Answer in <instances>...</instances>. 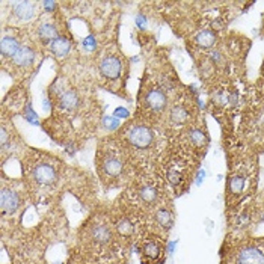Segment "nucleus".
<instances>
[{
	"mask_svg": "<svg viewBox=\"0 0 264 264\" xmlns=\"http://www.w3.org/2000/svg\"><path fill=\"white\" fill-rule=\"evenodd\" d=\"M129 140L133 146H136L139 149H146L153 145L154 136H153V132H151L148 127L134 126L129 132Z\"/></svg>",
	"mask_w": 264,
	"mask_h": 264,
	"instance_id": "f257e3e1",
	"label": "nucleus"
},
{
	"mask_svg": "<svg viewBox=\"0 0 264 264\" xmlns=\"http://www.w3.org/2000/svg\"><path fill=\"white\" fill-rule=\"evenodd\" d=\"M100 71L107 79H117L121 74V61L115 56L104 58L100 64Z\"/></svg>",
	"mask_w": 264,
	"mask_h": 264,
	"instance_id": "f03ea898",
	"label": "nucleus"
},
{
	"mask_svg": "<svg viewBox=\"0 0 264 264\" xmlns=\"http://www.w3.org/2000/svg\"><path fill=\"white\" fill-rule=\"evenodd\" d=\"M239 264H264V254L257 248H246L239 254Z\"/></svg>",
	"mask_w": 264,
	"mask_h": 264,
	"instance_id": "7ed1b4c3",
	"label": "nucleus"
},
{
	"mask_svg": "<svg viewBox=\"0 0 264 264\" xmlns=\"http://www.w3.org/2000/svg\"><path fill=\"white\" fill-rule=\"evenodd\" d=\"M0 204H2V211L5 214H12L20 207V198L12 191H3L2 192V199H0Z\"/></svg>",
	"mask_w": 264,
	"mask_h": 264,
	"instance_id": "20e7f679",
	"label": "nucleus"
},
{
	"mask_svg": "<svg viewBox=\"0 0 264 264\" xmlns=\"http://www.w3.org/2000/svg\"><path fill=\"white\" fill-rule=\"evenodd\" d=\"M33 178L36 180V183L47 186V184H52L56 180V172L50 165H40V166H36L35 171H33Z\"/></svg>",
	"mask_w": 264,
	"mask_h": 264,
	"instance_id": "39448f33",
	"label": "nucleus"
},
{
	"mask_svg": "<svg viewBox=\"0 0 264 264\" xmlns=\"http://www.w3.org/2000/svg\"><path fill=\"white\" fill-rule=\"evenodd\" d=\"M145 103L146 106L151 109V110H156V112H160L166 107L168 104V100H166V95L160 91V89H153L145 98Z\"/></svg>",
	"mask_w": 264,
	"mask_h": 264,
	"instance_id": "423d86ee",
	"label": "nucleus"
},
{
	"mask_svg": "<svg viewBox=\"0 0 264 264\" xmlns=\"http://www.w3.org/2000/svg\"><path fill=\"white\" fill-rule=\"evenodd\" d=\"M21 47H20V44L15 38H12V36L2 38V43H0V52H2V55L5 58H14L18 53Z\"/></svg>",
	"mask_w": 264,
	"mask_h": 264,
	"instance_id": "0eeeda50",
	"label": "nucleus"
},
{
	"mask_svg": "<svg viewBox=\"0 0 264 264\" xmlns=\"http://www.w3.org/2000/svg\"><path fill=\"white\" fill-rule=\"evenodd\" d=\"M14 14L20 20H30L35 15V3H32V2H17V3H14Z\"/></svg>",
	"mask_w": 264,
	"mask_h": 264,
	"instance_id": "6e6552de",
	"label": "nucleus"
},
{
	"mask_svg": "<svg viewBox=\"0 0 264 264\" xmlns=\"http://www.w3.org/2000/svg\"><path fill=\"white\" fill-rule=\"evenodd\" d=\"M35 61V52L29 47H21L14 56V64L17 66H29Z\"/></svg>",
	"mask_w": 264,
	"mask_h": 264,
	"instance_id": "1a4fd4ad",
	"label": "nucleus"
},
{
	"mask_svg": "<svg viewBox=\"0 0 264 264\" xmlns=\"http://www.w3.org/2000/svg\"><path fill=\"white\" fill-rule=\"evenodd\" d=\"M123 162L121 159H117V157H109L106 162H104V172L109 175V177H118L121 175L123 172Z\"/></svg>",
	"mask_w": 264,
	"mask_h": 264,
	"instance_id": "9d476101",
	"label": "nucleus"
},
{
	"mask_svg": "<svg viewBox=\"0 0 264 264\" xmlns=\"http://www.w3.org/2000/svg\"><path fill=\"white\" fill-rule=\"evenodd\" d=\"M38 35H40L41 41H43L44 44H49V43L55 41L56 38H58L56 27H55L53 24H50V23H44V24L40 27V30H38Z\"/></svg>",
	"mask_w": 264,
	"mask_h": 264,
	"instance_id": "9b49d317",
	"label": "nucleus"
},
{
	"mask_svg": "<svg viewBox=\"0 0 264 264\" xmlns=\"http://www.w3.org/2000/svg\"><path fill=\"white\" fill-rule=\"evenodd\" d=\"M69 49H71V44H69V41L66 40V38L59 36V38H56V40L52 43V52H53L58 58H62V56L68 55Z\"/></svg>",
	"mask_w": 264,
	"mask_h": 264,
	"instance_id": "f8f14e48",
	"label": "nucleus"
},
{
	"mask_svg": "<svg viewBox=\"0 0 264 264\" xmlns=\"http://www.w3.org/2000/svg\"><path fill=\"white\" fill-rule=\"evenodd\" d=\"M59 104L62 109H74L75 106L79 104V97L74 91H66L61 95V100H59Z\"/></svg>",
	"mask_w": 264,
	"mask_h": 264,
	"instance_id": "ddd939ff",
	"label": "nucleus"
},
{
	"mask_svg": "<svg viewBox=\"0 0 264 264\" xmlns=\"http://www.w3.org/2000/svg\"><path fill=\"white\" fill-rule=\"evenodd\" d=\"M197 43L199 47H204V49H210L214 46L216 43V35L211 32V30H202L201 33L197 35Z\"/></svg>",
	"mask_w": 264,
	"mask_h": 264,
	"instance_id": "4468645a",
	"label": "nucleus"
},
{
	"mask_svg": "<svg viewBox=\"0 0 264 264\" xmlns=\"http://www.w3.org/2000/svg\"><path fill=\"white\" fill-rule=\"evenodd\" d=\"M110 230L107 228L106 225H100V226H97V228H94V231H92V239L98 243V245H106V243H109V240H110Z\"/></svg>",
	"mask_w": 264,
	"mask_h": 264,
	"instance_id": "2eb2a0df",
	"label": "nucleus"
},
{
	"mask_svg": "<svg viewBox=\"0 0 264 264\" xmlns=\"http://www.w3.org/2000/svg\"><path fill=\"white\" fill-rule=\"evenodd\" d=\"M139 197L143 202L146 204H153L157 198V191H156V187L153 186H143L140 189V192H139Z\"/></svg>",
	"mask_w": 264,
	"mask_h": 264,
	"instance_id": "dca6fc26",
	"label": "nucleus"
},
{
	"mask_svg": "<svg viewBox=\"0 0 264 264\" xmlns=\"http://www.w3.org/2000/svg\"><path fill=\"white\" fill-rule=\"evenodd\" d=\"M187 118H189V113H187V110H186L183 106H175V107L171 110V120H172L174 123H177V124L186 123Z\"/></svg>",
	"mask_w": 264,
	"mask_h": 264,
	"instance_id": "f3484780",
	"label": "nucleus"
},
{
	"mask_svg": "<svg viewBox=\"0 0 264 264\" xmlns=\"http://www.w3.org/2000/svg\"><path fill=\"white\" fill-rule=\"evenodd\" d=\"M189 139H191V142L195 145V146H204L207 143V137L204 134L202 130H191V133H189Z\"/></svg>",
	"mask_w": 264,
	"mask_h": 264,
	"instance_id": "a211bd4d",
	"label": "nucleus"
},
{
	"mask_svg": "<svg viewBox=\"0 0 264 264\" xmlns=\"http://www.w3.org/2000/svg\"><path fill=\"white\" fill-rule=\"evenodd\" d=\"M156 219L163 226V228H166V230H169L171 226H172V214L168 210H159L157 214H156Z\"/></svg>",
	"mask_w": 264,
	"mask_h": 264,
	"instance_id": "6ab92c4d",
	"label": "nucleus"
},
{
	"mask_svg": "<svg viewBox=\"0 0 264 264\" xmlns=\"http://www.w3.org/2000/svg\"><path fill=\"white\" fill-rule=\"evenodd\" d=\"M143 254H145L146 257H149V258H157L159 254H160V248H159V245L154 243V242H148V243L143 246Z\"/></svg>",
	"mask_w": 264,
	"mask_h": 264,
	"instance_id": "aec40b11",
	"label": "nucleus"
},
{
	"mask_svg": "<svg viewBox=\"0 0 264 264\" xmlns=\"http://www.w3.org/2000/svg\"><path fill=\"white\" fill-rule=\"evenodd\" d=\"M243 187H245V178L243 177H233L231 181H230V189H231V192L233 194H240L243 191Z\"/></svg>",
	"mask_w": 264,
	"mask_h": 264,
	"instance_id": "412c9836",
	"label": "nucleus"
},
{
	"mask_svg": "<svg viewBox=\"0 0 264 264\" xmlns=\"http://www.w3.org/2000/svg\"><path fill=\"white\" fill-rule=\"evenodd\" d=\"M118 233L123 234V236H130L133 233V225L130 220L127 219H123L118 222Z\"/></svg>",
	"mask_w": 264,
	"mask_h": 264,
	"instance_id": "4be33fe9",
	"label": "nucleus"
},
{
	"mask_svg": "<svg viewBox=\"0 0 264 264\" xmlns=\"http://www.w3.org/2000/svg\"><path fill=\"white\" fill-rule=\"evenodd\" d=\"M6 139H8L6 130H5V129H2V145H5V143H6Z\"/></svg>",
	"mask_w": 264,
	"mask_h": 264,
	"instance_id": "5701e85b",
	"label": "nucleus"
}]
</instances>
